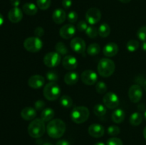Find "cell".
Returning a JSON list of instances; mask_svg holds the SVG:
<instances>
[{
    "label": "cell",
    "instance_id": "obj_34",
    "mask_svg": "<svg viewBox=\"0 0 146 145\" xmlns=\"http://www.w3.org/2000/svg\"><path fill=\"white\" fill-rule=\"evenodd\" d=\"M96 90L98 94H101V95L106 93L107 91L106 84L104 82H102V81L97 82L96 85Z\"/></svg>",
    "mask_w": 146,
    "mask_h": 145
},
{
    "label": "cell",
    "instance_id": "obj_2",
    "mask_svg": "<svg viewBox=\"0 0 146 145\" xmlns=\"http://www.w3.org/2000/svg\"><path fill=\"white\" fill-rule=\"evenodd\" d=\"M46 130L45 122L41 119L37 118L31 122L28 127V133L33 138H40L42 136Z\"/></svg>",
    "mask_w": 146,
    "mask_h": 145
},
{
    "label": "cell",
    "instance_id": "obj_44",
    "mask_svg": "<svg viewBox=\"0 0 146 145\" xmlns=\"http://www.w3.org/2000/svg\"><path fill=\"white\" fill-rule=\"evenodd\" d=\"M56 145H70V143L65 139H61L56 142Z\"/></svg>",
    "mask_w": 146,
    "mask_h": 145
},
{
    "label": "cell",
    "instance_id": "obj_50",
    "mask_svg": "<svg viewBox=\"0 0 146 145\" xmlns=\"http://www.w3.org/2000/svg\"><path fill=\"white\" fill-rule=\"evenodd\" d=\"M94 145H106L104 142H97Z\"/></svg>",
    "mask_w": 146,
    "mask_h": 145
},
{
    "label": "cell",
    "instance_id": "obj_30",
    "mask_svg": "<svg viewBox=\"0 0 146 145\" xmlns=\"http://www.w3.org/2000/svg\"><path fill=\"white\" fill-rule=\"evenodd\" d=\"M140 44L138 41L135 39L130 40L126 44V48L129 52H135L139 48Z\"/></svg>",
    "mask_w": 146,
    "mask_h": 145
},
{
    "label": "cell",
    "instance_id": "obj_45",
    "mask_svg": "<svg viewBox=\"0 0 146 145\" xmlns=\"http://www.w3.org/2000/svg\"><path fill=\"white\" fill-rule=\"evenodd\" d=\"M10 3L14 7H18L20 4V0H10Z\"/></svg>",
    "mask_w": 146,
    "mask_h": 145
},
{
    "label": "cell",
    "instance_id": "obj_39",
    "mask_svg": "<svg viewBox=\"0 0 146 145\" xmlns=\"http://www.w3.org/2000/svg\"><path fill=\"white\" fill-rule=\"evenodd\" d=\"M106 145H123V144L122 140L119 138L112 137L108 139Z\"/></svg>",
    "mask_w": 146,
    "mask_h": 145
},
{
    "label": "cell",
    "instance_id": "obj_1",
    "mask_svg": "<svg viewBox=\"0 0 146 145\" xmlns=\"http://www.w3.org/2000/svg\"><path fill=\"white\" fill-rule=\"evenodd\" d=\"M66 129V124L62 119H54L50 121L46 126L48 136L53 139H58L64 134Z\"/></svg>",
    "mask_w": 146,
    "mask_h": 145
},
{
    "label": "cell",
    "instance_id": "obj_11",
    "mask_svg": "<svg viewBox=\"0 0 146 145\" xmlns=\"http://www.w3.org/2000/svg\"><path fill=\"white\" fill-rule=\"evenodd\" d=\"M81 79L84 84L87 85H93L96 84L98 80V75L91 70H86L81 73Z\"/></svg>",
    "mask_w": 146,
    "mask_h": 145
},
{
    "label": "cell",
    "instance_id": "obj_14",
    "mask_svg": "<svg viewBox=\"0 0 146 145\" xmlns=\"http://www.w3.org/2000/svg\"><path fill=\"white\" fill-rule=\"evenodd\" d=\"M45 83V78L41 75H34L30 77L28 80L29 86L34 89L41 88Z\"/></svg>",
    "mask_w": 146,
    "mask_h": 145
},
{
    "label": "cell",
    "instance_id": "obj_18",
    "mask_svg": "<svg viewBox=\"0 0 146 145\" xmlns=\"http://www.w3.org/2000/svg\"><path fill=\"white\" fill-rule=\"evenodd\" d=\"M118 46L115 43H108L103 48V53L107 57H113L118 53Z\"/></svg>",
    "mask_w": 146,
    "mask_h": 145
},
{
    "label": "cell",
    "instance_id": "obj_7",
    "mask_svg": "<svg viewBox=\"0 0 146 145\" xmlns=\"http://www.w3.org/2000/svg\"><path fill=\"white\" fill-rule=\"evenodd\" d=\"M103 102L108 109H115L119 105V98L113 92H108L103 97Z\"/></svg>",
    "mask_w": 146,
    "mask_h": 145
},
{
    "label": "cell",
    "instance_id": "obj_24",
    "mask_svg": "<svg viewBox=\"0 0 146 145\" xmlns=\"http://www.w3.org/2000/svg\"><path fill=\"white\" fill-rule=\"evenodd\" d=\"M54 115H55V112L54 109L47 107L43 109L42 112L41 113V119L44 122H50L54 117Z\"/></svg>",
    "mask_w": 146,
    "mask_h": 145
},
{
    "label": "cell",
    "instance_id": "obj_16",
    "mask_svg": "<svg viewBox=\"0 0 146 145\" xmlns=\"http://www.w3.org/2000/svg\"><path fill=\"white\" fill-rule=\"evenodd\" d=\"M105 129L100 124L94 123L88 127V134L94 138H100L104 136Z\"/></svg>",
    "mask_w": 146,
    "mask_h": 145
},
{
    "label": "cell",
    "instance_id": "obj_41",
    "mask_svg": "<svg viewBox=\"0 0 146 145\" xmlns=\"http://www.w3.org/2000/svg\"><path fill=\"white\" fill-rule=\"evenodd\" d=\"M45 105V102L42 100H37L35 102V103H34V107H35V109L36 110H41L42 109H44Z\"/></svg>",
    "mask_w": 146,
    "mask_h": 145
},
{
    "label": "cell",
    "instance_id": "obj_3",
    "mask_svg": "<svg viewBox=\"0 0 146 145\" xmlns=\"http://www.w3.org/2000/svg\"><path fill=\"white\" fill-rule=\"evenodd\" d=\"M98 72L101 76L108 78L112 75L115 71V65L112 60L104 58L101 59L98 64Z\"/></svg>",
    "mask_w": 146,
    "mask_h": 145
},
{
    "label": "cell",
    "instance_id": "obj_51",
    "mask_svg": "<svg viewBox=\"0 0 146 145\" xmlns=\"http://www.w3.org/2000/svg\"><path fill=\"white\" fill-rule=\"evenodd\" d=\"M143 136H144V138H145V140H146V127L143 130Z\"/></svg>",
    "mask_w": 146,
    "mask_h": 145
},
{
    "label": "cell",
    "instance_id": "obj_47",
    "mask_svg": "<svg viewBox=\"0 0 146 145\" xmlns=\"http://www.w3.org/2000/svg\"><path fill=\"white\" fill-rule=\"evenodd\" d=\"M142 48H143V51H146V41H144V43L143 44Z\"/></svg>",
    "mask_w": 146,
    "mask_h": 145
},
{
    "label": "cell",
    "instance_id": "obj_17",
    "mask_svg": "<svg viewBox=\"0 0 146 145\" xmlns=\"http://www.w3.org/2000/svg\"><path fill=\"white\" fill-rule=\"evenodd\" d=\"M8 18L11 23H19L23 18L22 11L19 7H13L9 11Z\"/></svg>",
    "mask_w": 146,
    "mask_h": 145
},
{
    "label": "cell",
    "instance_id": "obj_32",
    "mask_svg": "<svg viewBox=\"0 0 146 145\" xmlns=\"http://www.w3.org/2000/svg\"><path fill=\"white\" fill-rule=\"evenodd\" d=\"M86 35L89 38H95L98 36V29L95 26H88L87 29L86 30Z\"/></svg>",
    "mask_w": 146,
    "mask_h": 145
},
{
    "label": "cell",
    "instance_id": "obj_6",
    "mask_svg": "<svg viewBox=\"0 0 146 145\" xmlns=\"http://www.w3.org/2000/svg\"><path fill=\"white\" fill-rule=\"evenodd\" d=\"M24 47L29 52L36 53L42 48L43 42L38 37H29L24 41Z\"/></svg>",
    "mask_w": 146,
    "mask_h": 145
},
{
    "label": "cell",
    "instance_id": "obj_15",
    "mask_svg": "<svg viewBox=\"0 0 146 145\" xmlns=\"http://www.w3.org/2000/svg\"><path fill=\"white\" fill-rule=\"evenodd\" d=\"M62 65L65 69L72 71L78 66V61L74 56L71 55H65L62 60Z\"/></svg>",
    "mask_w": 146,
    "mask_h": 145
},
{
    "label": "cell",
    "instance_id": "obj_36",
    "mask_svg": "<svg viewBox=\"0 0 146 145\" xmlns=\"http://www.w3.org/2000/svg\"><path fill=\"white\" fill-rule=\"evenodd\" d=\"M46 76L47 80H49L50 82H56V81L58 80V75L54 71H51L47 72Z\"/></svg>",
    "mask_w": 146,
    "mask_h": 145
},
{
    "label": "cell",
    "instance_id": "obj_21",
    "mask_svg": "<svg viewBox=\"0 0 146 145\" xmlns=\"http://www.w3.org/2000/svg\"><path fill=\"white\" fill-rule=\"evenodd\" d=\"M78 79L79 76L76 72L70 71L64 75V82L68 85H75L78 81Z\"/></svg>",
    "mask_w": 146,
    "mask_h": 145
},
{
    "label": "cell",
    "instance_id": "obj_8",
    "mask_svg": "<svg viewBox=\"0 0 146 145\" xmlns=\"http://www.w3.org/2000/svg\"><path fill=\"white\" fill-rule=\"evenodd\" d=\"M61 61V56L57 52H49L44 57V63L48 68L58 66Z\"/></svg>",
    "mask_w": 146,
    "mask_h": 145
},
{
    "label": "cell",
    "instance_id": "obj_19",
    "mask_svg": "<svg viewBox=\"0 0 146 145\" xmlns=\"http://www.w3.org/2000/svg\"><path fill=\"white\" fill-rule=\"evenodd\" d=\"M36 116V109L32 107H26L21 112V117L24 120H34Z\"/></svg>",
    "mask_w": 146,
    "mask_h": 145
},
{
    "label": "cell",
    "instance_id": "obj_49",
    "mask_svg": "<svg viewBox=\"0 0 146 145\" xmlns=\"http://www.w3.org/2000/svg\"><path fill=\"white\" fill-rule=\"evenodd\" d=\"M142 86H143V88H144V90H145L146 91V79L145 80V81L143 82V83Z\"/></svg>",
    "mask_w": 146,
    "mask_h": 145
},
{
    "label": "cell",
    "instance_id": "obj_25",
    "mask_svg": "<svg viewBox=\"0 0 146 145\" xmlns=\"http://www.w3.org/2000/svg\"><path fill=\"white\" fill-rule=\"evenodd\" d=\"M129 122L133 126H138L143 122V115L140 112H133L130 117Z\"/></svg>",
    "mask_w": 146,
    "mask_h": 145
},
{
    "label": "cell",
    "instance_id": "obj_28",
    "mask_svg": "<svg viewBox=\"0 0 146 145\" xmlns=\"http://www.w3.org/2000/svg\"><path fill=\"white\" fill-rule=\"evenodd\" d=\"M107 109L105 105H103L101 104H97L94 107V112L96 116L103 117L106 114Z\"/></svg>",
    "mask_w": 146,
    "mask_h": 145
},
{
    "label": "cell",
    "instance_id": "obj_38",
    "mask_svg": "<svg viewBox=\"0 0 146 145\" xmlns=\"http://www.w3.org/2000/svg\"><path fill=\"white\" fill-rule=\"evenodd\" d=\"M67 19L71 24H74L78 20V14L74 11H70L68 14V16H67Z\"/></svg>",
    "mask_w": 146,
    "mask_h": 145
},
{
    "label": "cell",
    "instance_id": "obj_23",
    "mask_svg": "<svg viewBox=\"0 0 146 145\" xmlns=\"http://www.w3.org/2000/svg\"><path fill=\"white\" fill-rule=\"evenodd\" d=\"M22 10L27 15L34 16L38 11V7L33 3H26L23 5Z\"/></svg>",
    "mask_w": 146,
    "mask_h": 145
},
{
    "label": "cell",
    "instance_id": "obj_26",
    "mask_svg": "<svg viewBox=\"0 0 146 145\" xmlns=\"http://www.w3.org/2000/svg\"><path fill=\"white\" fill-rule=\"evenodd\" d=\"M98 35L102 38H106L109 36L110 33H111V28H110L109 25L108 24H101L98 29Z\"/></svg>",
    "mask_w": 146,
    "mask_h": 145
},
{
    "label": "cell",
    "instance_id": "obj_5",
    "mask_svg": "<svg viewBox=\"0 0 146 145\" xmlns=\"http://www.w3.org/2000/svg\"><path fill=\"white\" fill-rule=\"evenodd\" d=\"M43 94L47 100L54 101L61 95V88L56 82H50L44 87Z\"/></svg>",
    "mask_w": 146,
    "mask_h": 145
},
{
    "label": "cell",
    "instance_id": "obj_29",
    "mask_svg": "<svg viewBox=\"0 0 146 145\" xmlns=\"http://www.w3.org/2000/svg\"><path fill=\"white\" fill-rule=\"evenodd\" d=\"M60 104L64 107L70 108L73 105V100L71 97L68 96V95H64L60 98Z\"/></svg>",
    "mask_w": 146,
    "mask_h": 145
},
{
    "label": "cell",
    "instance_id": "obj_43",
    "mask_svg": "<svg viewBox=\"0 0 146 145\" xmlns=\"http://www.w3.org/2000/svg\"><path fill=\"white\" fill-rule=\"evenodd\" d=\"M72 5V0H62V6L64 9H68Z\"/></svg>",
    "mask_w": 146,
    "mask_h": 145
},
{
    "label": "cell",
    "instance_id": "obj_10",
    "mask_svg": "<svg viewBox=\"0 0 146 145\" xmlns=\"http://www.w3.org/2000/svg\"><path fill=\"white\" fill-rule=\"evenodd\" d=\"M128 97L133 103H137L141 101L143 97V90L141 85L135 84L131 86L128 90Z\"/></svg>",
    "mask_w": 146,
    "mask_h": 145
},
{
    "label": "cell",
    "instance_id": "obj_20",
    "mask_svg": "<svg viewBox=\"0 0 146 145\" xmlns=\"http://www.w3.org/2000/svg\"><path fill=\"white\" fill-rule=\"evenodd\" d=\"M66 18V14L62 9H56L53 12L52 19L56 24H61L65 21Z\"/></svg>",
    "mask_w": 146,
    "mask_h": 145
},
{
    "label": "cell",
    "instance_id": "obj_48",
    "mask_svg": "<svg viewBox=\"0 0 146 145\" xmlns=\"http://www.w3.org/2000/svg\"><path fill=\"white\" fill-rule=\"evenodd\" d=\"M121 2L124 3V4H127V3H129L131 0H119Z\"/></svg>",
    "mask_w": 146,
    "mask_h": 145
},
{
    "label": "cell",
    "instance_id": "obj_53",
    "mask_svg": "<svg viewBox=\"0 0 146 145\" xmlns=\"http://www.w3.org/2000/svg\"><path fill=\"white\" fill-rule=\"evenodd\" d=\"M144 117H145V119H146V110H145V113H144Z\"/></svg>",
    "mask_w": 146,
    "mask_h": 145
},
{
    "label": "cell",
    "instance_id": "obj_37",
    "mask_svg": "<svg viewBox=\"0 0 146 145\" xmlns=\"http://www.w3.org/2000/svg\"><path fill=\"white\" fill-rule=\"evenodd\" d=\"M107 132L111 136H116V135L119 134L120 128L118 127L115 126V125H111V126H109L108 127Z\"/></svg>",
    "mask_w": 146,
    "mask_h": 145
},
{
    "label": "cell",
    "instance_id": "obj_42",
    "mask_svg": "<svg viewBox=\"0 0 146 145\" xmlns=\"http://www.w3.org/2000/svg\"><path fill=\"white\" fill-rule=\"evenodd\" d=\"M34 34H35L36 36L38 37V38L43 36H44V28H43L42 27H41V26L36 27V28L34 29Z\"/></svg>",
    "mask_w": 146,
    "mask_h": 145
},
{
    "label": "cell",
    "instance_id": "obj_46",
    "mask_svg": "<svg viewBox=\"0 0 146 145\" xmlns=\"http://www.w3.org/2000/svg\"><path fill=\"white\" fill-rule=\"evenodd\" d=\"M3 23H4V17H3V16L0 14V26L2 25Z\"/></svg>",
    "mask_w": 146,
    "mask_h": 145
},
{
    "label": "cell",
    "instance_id": "obj_12",
    "mask_svg": "<svg viewBox=\"0 0 146 145\" xmlns=\"http://www.w3.org/2000/svg\"><path fill=\"white\" fill-rule=\"evenodd\" d=\"M70 45H71V49L76 52L77 53L84 55L86 51V43L83 38H78V37L73 38L70 43Z\"/></svg>",
    "mask_w": 146,
    "mask_h": 145
},
{
    "label": "cell",
    "instance_id": "obj_22",
    "mask_svg": "<svg viewBox=\"0 0 146 145\" xmlns=\"http://www.w3.org/2000/svg\"><path fill=\"white\" fill-rule=\"evenodd\" d=\"M125 117V112L122 109H117L114 111L111 115V118H112L113 122H115L116 124L121 123L123 122Z\"/></svg>",
    "mask_w": 146,
    "mask_h": 145
},
{
    "label": "cell",
    "instance_id": "obj_33",
    "mask_svg": "<svg viewBox=\"0 0 146 145\" xmlns=\"http://www.w3.org/2000/svg\"><path fill=\"white\" fill-rule=\"evenodd\" d=\"M51 0H36V4L38 8L41 10H46L51 6Z\"/></svg>",
    "mask_w": 146,
    "mask_h": 145
},
{
    "label": "cell",
    "instance_id": "obj_35",
    "mask_svg": "<svg viewBox=\"0 0 146 145\" xmlns=\"http://www.w3.org/2000/svg\"><path fill=\"white\" fill-rule=\"evenodd\" d=\"M137 36L141 41H146V26H143L140 27L136 33Z\"/></svg>",
    "mask_w": 146,
    "mask_h": 145
},
{
    "label": "cell",
    "instance_id": "obj_13",
    "mask_svg": "<svg viewBox=\"0 0 146 145\" xmlns=\"http://www.w3.org/2000/svg\"><path fill=\"white\" fill-rule=\"evenodd\" d=\"M76 33V27L73 24H68L63 26L59 30V34L61 37L64 39L71 38Z\"/></svg>",
    "mask_w": 146,
    "mask_h": 145
},
{
    "label": "cell",
    "instance_id": "obj_4",
    "mask_svg": "<svg viewBox=\"0 0 146 145\" xmlns=\"http://www.w3.org/2000/svg\"><path fill=\"white\" fill-rule=\"evenodd\" d=\"M89 109L85 106H77L72 109L71 118L76 124H82L89 117Z\"/></svg>",
    "mask_w": 146,
    "mask_h": 145
},
{
    "label": "cell",
    "instance_id": "obj_40",
    "mask_svg": "<svg viewBox=\"0 0 146 145\" xmlns=\"http://www.w3.org/2000/svg\"><path fill=\"white\" fill-rule=\"evenodd\" d=\"M88 28V24H87V22L85 21H80L77 24V29L78 30L81 32H83V31H86V30Z\"/></svg>",
    "mask_w": 146,
    "mask_h": 145
},
{
    "label": "cell",
    "instance_id": "obj_31",
    "mask_svg": "<svg viewBox=\"0 0 146 145\" xmlns=\"http://www.w3.org/2000/svg\"><path fill=\"white\" fill-rule=\"evenodd\" d=\"M56 52L59 53L60 55H66L68 53V48L65 45V44L62 42H58L55 45Z\"/></svg>",
    "mask_w": 146,
    "mask_h": 145
},
{
    "label": "cell",
    "instance_id": "obj_52",
    "mask_svg": "<svg viewBox=\"0 0 146 145\" xmlns=\"http://www.w3.org/2000/svg\"><path fill=\"white\" fill-rule=\"evenodd\" d=\"M43 145H53V144L50 143V142H46V143H44Z\"/></svg>",
    "mask_w": 146,
    "mask_h": 145
},
{
    "label": "cell",
    "instance_id": "obj_9",
    "mask_svg": "<svg viewBox=\"0 0 146 145\" xmlns=\"http://www.w3.org/2000/svg\"><path fill=\"white\" fill-rule=\"evenodd\" d=\"M101 18V12L98 9L93 7L87 10L86 13V21L91 25H94L100 21Z\"/></svg>",
    "mask_w": 146,
    "mask_h": 145
},
{
    "label": "cell",
    "instance_id": "obj_27",
    "mask_svg": "<svg viewBox=\"0 0 146 145\" xmlns=\"http://www.w3.org/2000/svg\"><path fill=\"white\" fill-rule=\"evenodd\" d=\"M87 53L91 56H94V55H98L101 51V46L99 44H96V43H93V44H90L88 45V48H87Z\"/></svg>",
    "mask_w": 146,
    "mask_h": 145
}]
</instances>
